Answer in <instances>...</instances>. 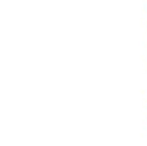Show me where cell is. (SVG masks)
<instances>
[]
</instances>
